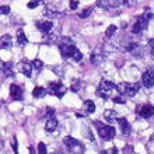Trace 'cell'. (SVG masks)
Here are the masks:
<instances>
[{
  "instance_id": "obj_33",
  "label": "cell",
  "mask_w": 154,
  "mask_h": 154,
  "mask_svg": "<svg viewBox=\"0 0 154 154\" xmlns=\"http://www.w3.org/2000/svg\"><path fill=\"white\" fill-rule=\"evenodd\" d=\"M38 151L41 154H46V146H45L44 143H39V146H38Z\"/></svg>"
},
{
  "instance_id": "obj_13",
  "label": "cell",
  "mask_w": 154,
  "mask_h": 154,
  "mask_svg": "<svg viewBox=\"0 0 154 154\" xmlns=\"http://www.w3.org/2000/svg\"><path fill=\"white\" fill-rule=\"evenodd\" d=\"M57 128V121L56 118L51 116V119H48V122H46V125H45V130L46 132H49V133H52V132H55Z\"/></svg>"
},
{
  "instance_id": "obj_11",
  "label": "cell",
  "mask_w": 154,
  "mask_h": 154,
  "mask_svg": "<svg viewBox=\"0 0 154 154\" xmlns=\"http://www.w3.org/2000/svg\"><path fill=\"white\" fill-rule=\"evenodd\" d=\"M11 46H13L11 35H3L0 38V48L2 49H11Z\"/></svg>"
},
{
  "instance_id": "obj_23",
  "label": "cell",
  "mask_w": 154,
  "mask_h": 154,
  "mask_svg": "<svg viewBox=\"0 0 154 154\" xmlns=\"http://www.w3.org/2000/svg\"><path fill=\"white\" fill-rule=\"evenodd\" d=\"M31 66H32L37 72H41V70H42V67H44V63H42V60H39V59H35V60L32 62V65H31Z\"/></svg>"
},
{
  "instance_id": "obj_25",
  "label": "cell",
  "mask_w": 154,
  "mask_h": 154,
  "mask_svg": "<svg viewBox=\"0 0 154 154\" xmlns=\"http://www.w3.org/2000/svg\"><path fill=\"white\" fill-rule=\"evenodd\" d=\"M66 91H67V88H66L65 85H60V87L57 88V91L55 93V95H56V97H59V98H62L66 94Z\"/></svg>"
},
{
  "instance_id": "obj_36",
  "label": "cell",
  "mask_w": 154,
  "mask_h": 154,
  "mask_svg": "<svg viewBox=\"0 0 154 154\" xmlns=\"http://www.w3.org/2000/svg\"><path fill=\"white\" fill-rule=\"evenodd\" d=\"M123 151H125V153H126V151H128V153H132V151H133V149H132V146H126Z\"/></svg>"
},
{
  "instance_id": "obj_26",
  "label": "cell",
  "mask_w": 154,
  "mask_h": 154,
  "mask_svg": "<svg viewBox=\"0 0 154 154\" xmlns=\"http://www.w3.org/2000/svg\"><path fill=\"white\" fill-rule=\"evenodd\" d=\"M143 18L147 21H150L151 18H153V11H151V8H146V11H144V14H143Z\"/></svg>"
},
{
  "instance_id": "obj_7",
  "label": "cell",
  "mask_w": 154,
  "mask_h": 154,
  "mask_svg": "<svg viewBox=\"0 0 154 154\" xmlns=\"http://www.w3.org/2000/svg\"><path fill=\"white\" fill-rule=\"evenodd\" d=\"M147 27H149V21L144 20L143 17H139L137 21H136L133 25V34H140L142 31H144Z\"/></svg>"
},
{
  "instance_id": "obj_34",
  "label": "cell",
  "mask_w": 154,
  "mask_h": 154,
  "mask_svg": "<svg viewBox=\"0 0 154 154\" xmlns=\"http://www.w3.org/2000/svg\"><path fill=\"white\" fill-rule=\"evenodd\" d=\"M77 7H79V3H77L76 0H70V8H72V10H76Z\"/></svg>"
},
{
  "instance_id": "obj_14",
  "label": "cell",
  "mask_w": 154,
  "mask_h": 154,
  "mask_svg": "<svg viewBox=\"0 0 154 154\" xmlns=\"http://www.w3.org/2000/svg\"><path fill=\"white\" fill-rule=\"evenodd\" d=\"M44 16L49 17V18H55V17L59 16V11H57L56 7H53V6H48V7L44 10Z\"/></svg>"
},
{
  "instance_id": "obj_17",
  "label": "cell",
  "mask_w": 154,
  "mask_h": 154,
  "mask_svg": "<svg viewBox=\"0 0 154 154\" xmlns=\"http://www.w3.org/2000/svg\"><path fill=\"white\" fill-rule=\"evenodd\" d=\"M84 111L87 114H94V112H95V104H94L91 100L84 101Z\"/></svg>"
},
{
  "instance_id": "obj_1",
  "label": "cell",
  "mask_w": 154,
  "mask_h": 154,
  "mask_svg": "<svg viewBox=\"0 0 154 154\" xmlns=\"http://www.w3.org/2000/svg\"><path fill=\"white\" fill-rule=\"evenodd\" d=\"M115 88L119 91L122 95H128V97H134L140 90V84L139 83H121V84L115 85Z\"/></svg>"
},
{
  "instance_id": "obj_27",
  "label": "cell",
  "mask_w": 154,
  "mask_h": 154,
  "mask_svg": "<svg viewBox=\"0 0 154 154\" xmlns=\"http://www.w3.org/2000/svg\"><path fill=\"white\" fill-rule=\"evenodd\" d=\"M91 11H93V8H85V10H83V11L79 14V16H80V18H87V17L91 14Z\"/></svg>"
},
{
  "instance_id": "obj_37",
  "label": "cell",
  "mask_w": 154,
  "mask_h": 154,
  "mask_svg": "<svg viewBox=\"0 0 154 154\" xmlns=\"http://www.w3.org/2000/svg\"><path fill=\"white\" fill-rule=\"evenodd\" d=\"M153 44H154V39L153 38H150V41H149V45H150V49L153 51Z\"/></svg>"
},
{
  "instance_id": "obj_9",
  "label": "cell",
  "mask_w": 154,
  "mask_h": 154,
  "mask_svg": "<svg viewBox=\"0 0 154 154\" xmlns=\"http://www.w3.org/2000/svg\"><path fill=\"white\" fill-rule=\"evenodd\" d=\"M10 94H11V97L17 101H21L23 100V90H21L20 85L17 84H11L10 85Z\"/></svg>"
},
{
  "instance_id": "obj_39",
  "label": "cell",
  "mask_w": 154,
  "mask_h": 154,
  "mask_svg": "<svg viewBox=\"0 0 154 154\" xmlns=\"http://www.w3.org/2000/svg\"><path fill=\"white\" fill-rule=\"evenodd\" d=\"M29 153H32V154L35 153V149H34L32 146H29Z\"/></svg>"
},
{
  "instance_id": "obj_2",
  "label": "cell",
  "mask_w": 154,
  "mask_h": 154,
  "mask_svg": "<svg viewBox=\"0 0 154 154\" xmlns=\"http://www.w3.org/2000/svg\"><path fill=\"white\" fill-rule=\"evenodd\" d=\"M95 125H97V129H98V132H100V136H101L104 140H106V142L112 140V139L116 136V130H115L114 126L102 125L100 122H95Z\"/></svg>"
},
{
  "instance_id": "obj_32",
  "label": "cell",
  "mask_w": 154,
  "mask_h": 154,
  "mask_svg": "<svg viewBox=\"0 0 154 154\" xmlns=\"http://www.w3.org/2000/svg\"><path fill=\"white\" fill-rule=\"evenodd\" d=\"M11 147H13V151H14V153L18 151V147H17V139L16 137L11 139Z\"/></svg>"
},
{
  "instance_id": "obj_21",
  "label": "cell",
  "mask_w": 154,
  "mask_h": 154,
  "mask_svg": "<svg viewBox=\"0 0 154 154\" xmlns=\"http://www.w3.org/2000/svg\"><path fill=\"white\" fill-rule=\"evenodd\" d=\"M102 60V56L98 53H91V63L93 65H100Z\"/></svg>"
},
{
  "instance_id": "obj_30",
  "label": "cell",
  "mask_w": 154,
  "mask_h": 154,
  "mask_svg": "<svg viewBox=\"0 0 154 154\" xmlns=\"http://www.w3.org/2000/svg\"><path fill=\"white\" fill-rule=\"evenodd\" d=\"M137 48H139V44L133 42V44H129L128 46H126V51H128V52H133L134 49H137Z\"/></svg>"
},
{
  "instance_id": "obj_19",
  "label": "cell",
  "mask_w": 154,
  "mask_h": 154,
  "mask_svg": "<svg viewBox=\"0 0 154 154\" xmlns=\"http://www.w3.org/2000/svg\"><path fill=\"white\" fill-rule=\"evenodd\" d=\"M32 95L35 98H42L46 95V90H45L44 87H35L32 91Z\"/></svg>"
},
{
  "instance_id": "obj_28",
  "label": "cell",
  "mask_w": 154,
  "mask_h": 154,
  "mask_svg": "<svg viewBox=\"0 0 154 154\" xmlns=\"http://www.w3.org/2000/svg\"><path fill=\"white\" fill-rule=\"evenodd\" d=\"M10 13V7L8 6H0V16H6Z\"/></svg>"
},
{
  "instance_id": "obj_24",
  "label": "cell",
  "mask_w": 154,
  "mask_h": 154,
  "mask_svg": "<svg viewBox=\"0 0 154 154\" xmlns=\"http://www.w3.org/2000/svg\"><path fill=\"white\" fill-rule=\"evenodd\" d=\"M72 57H73V60H76V62H81L83 60V53L76 48L74 49V52H73V55H72Z\"/></svg>"
},
{
  "instance_id": "obj_16",
  "label": "cell",
  "mask_w": 154,
  "mask_h": 154,
  "mask_svg": "<svg viewBox=\"0 0 154 154\" xmlns=\"http://www.w3.org/2000/svg\"><path fill=\"white\" fill-rule=\"evenodd\" d=\"M17 44L20 45V46H24V45L28 44V38L24 35L23 29H18V31H17Z\"/></svg>"
},
{
  "instance_id": "obj_3",
  "label": "cell",
  "mask_w": 154,
  "mask_h": 154,
  "mask_svg": "<svg viewBox=\"0 0 154 154\" xmlns=\"http://www.w3.org/2000/svg\"><path fill=\"white\" fill-rule=\"evenodd\" d=\"M63 143L69 147V150L72 151V153H84V151H85L84 146H83L79 140H76L74 137H72V136H70V137H65V139H63Z\"/></svg>"
},
{
  "instance_id": "obj_40",
  "label": "cell",
  "mask_w": 154,
  "mask_h": 154,
  "mask_svg": "<svg viewBox=\"0 0 154 154\" xmlns=\"http://www.w3.org/2000/svg\"><path fill=\"white\" fill-rule=\"evenodd\" d=\"M108 153H118V150H116V149H112V150H109Z\"/></svg>"
},
{
  "instance_id": "obj_8",
  "label": "cell",
  "mask_w": 154,
  "mask_h": 154,
  "mask_svg": "<svg viewBox=\"0 0 154 154\" xmlns=\"http://www.w3.org/2000/svg\"><path fill=\"white\" fill-rule=\"evenodd\" d=\"M137 114L140 115L142 118H149L153 116V105H143V106H139L137 108Z\"/></svg>"
},
{
  "instance_id": "obj_6",
  "label": "cell",
  "mask_w": 154,
  "mask_h": 154,
  "mask_svg": "<svg viewBox=\"0 0 154 154\" xmlns=\"http://www.w3.org/2000/svg\"><path fill=\"white\" fill-rule=\"evenodd\" d=\"M153 74H154V72H153V69H150V70H147L146 73L143 74V77H142V84L146 87V88H151L153 87V84H154V77H153Z\"/></svg>"
},
{
  "instance_id": "obj_18",
  "label": "cell",
  "mask_w": 154,
  "mask_h": 154,
  "mask_svg": "<svg viewBox=\"0 0 154 154\" xmlns=\"http://www.w3.org/2000/svg\"><path fill=\"white\" fill-rule=\"evenodd\" d=\"M104 118H105L108 122H114L118 116H116V112H115L114 109H106L105 112H104Z\"/></svg>"
},
{
  "instance_id": "obj_22",
  "label": "cell",
  "mask_w": 154,
  "mask_h": 154,
  "mask_svg": "<svg viewBox=\"0 0 154 154\" xmlns=\"http://www.w3.org/2000/svg\"><path fill=\"white\" fill-rule=\"evenodd\" d=\"M115 32H116V25L112 24V25H109V27L106 28V31H105V37H106V38H111Z\"/></svg>"
},
{
  "instance_id": "obj_35",
  "label": "cell",
  "mask_w": 154,
  "mask_h": 154,
  "mask_svg": "<svg viewBox=\"0 0 154 154\" xmlns=\"http://www.w3.org/2000/svg\"><path fill=\"white\" fill-rule=\"evenodd\" d=\"M62 41H63V44H73V41L70 39V38H67V37L62 38Z\"/></svg>"
},
{
  "instance_id": "obj_20",
  "label": "cell",
  "mask_w": 154,
  "mask_h": 154,
  "mask_svg": "<svg viewBox=\"0 0 154 154\" xmlns=\"http://www.w3.org/2000/svg\"><path fill=\"white\" fill-rule=\"evenodd\" d=\"M60 83H59V81H56V83H49V91L48 93H51V94H53V95H55V93H56L57 91V88H59V87H60Z\"/></svg>"
},
{
  "instance_id": "obj_31",
  "label": "cell",
  "mask_w": 154,
  "mask_h": 154,
  "mask_svg": "<svg viewBox=\"0 0 154 154\" xmlns=\"http://www.w3.org/2000/svg\"><path fill=\"white\" fill-rule=\"evenodd\" d=\"M41 4V0H31L28 3V8H35Z\"/></svg>"
},
{
  "instance_id": "obj_10",
  "label": "cell",
  "mask_w": 154,
  "mask_h": 154,
  "mask_svg": "<svg viewBox=\"0 0 154 154\" xmlns=\"http://www.w3.org/2000/svg\"><path fill=\"white\" fill-rule=\"evenodd\" d=\"M118 123H119V126H121L122 129V133L123 134H129L130 132H132V128H130L129 122L126 121V118H116Z\"/></svg>"
},
{
  "instance_id": "obj_38",
  "label": "cell",
  "mask_w": 154,
  "mask_h": 154,
  "mask_svg": "<svg viewBox=\"0 0 154 154\" xmlns=\"http://www.w3.org/2000/svg\"><path fill=\"white\" fill-rule=\"evenodd\" d=\"M48 112H49V114H48L49 116H53V112H55V111H53L52 108H49V109H48Z\"/></svg>"
},
{
  "instance_id": "obj_15",
  "label": "cell",
  "mask_w": 154,
  "mask_h": 154,
  "mask_svg": "<svg viewBox=\"0 0 154 154\" xmlns=\"http://www.w3.org/2000/svg\"><path fill=\"white\" fill-rule=\"evenodd\" d=\"M20 72L23 74H25L27 77H31V74H32V66L29 65V63H27V62H23L20 65Z\"/></svg>"
},
{
  "instance_id": "obj_12",
  "label": "cell",
  "mask_w": 154,
  "mask_h": 154,
  "mask_svg": "<svg viewBox=\"0 0 154 154\" xmlns=\"http://www.w3.org/2000/svg\"><path fill=\"white\" fill-rule=\"evenodd\" d=\"M37 28L39 29L41 32L48 34L49 31L53 28V24L51 23V21H44V23H38V24H37Z\"/></svg>"
},
{
  "instance_id": "obj_29",
  "label": "cell",
  "mask_w": 154,
  "mask_h": 154,
  "mask_svg": "<svg viewBox=\"0 0 154 154\" xmlns=\"http://www.w3.org/2000/svg\"><path fill=\"white\" fill-rule=\"evenodd\" d=\"M114 102H116V104H125V97L123 95H116V97H114Z\"/></svg>"
},
{
  "instance_id": "obj_4",
  "label": "cell",
  "mask_w": 154,
  "mask_h": 154,
  "mask_svg": "<svg viewBox=\"0 0 154 154\" xmlns=\"http://www.w3.org/2000/svg\"><path fill=\"white\" fill-rule=\"evenodd\" d=\"M74 49H76V46H74L73 44H60V45H59L60 55H62V57H65V59L72 57V55H73V52H74Z\"/></svg>"
},
{
  "instance_id": "obj_5",
  "label": "cell",
  "mask_w": 154,
  "mask_h": 154,
  "mask_svg": "<svg viewBox=\"0 0 154 154\" xmlns=\"http://www.w3.org/2000/svg\"><path fill=\"white\" fill-rule=\"evenodd\" d=\"M114 90H115V84L109 80H102L101 83H100V87H98V91L104 93L105 95H109Z\"/></svg>"
}]
</instances>
